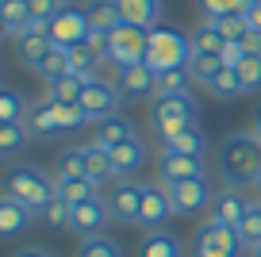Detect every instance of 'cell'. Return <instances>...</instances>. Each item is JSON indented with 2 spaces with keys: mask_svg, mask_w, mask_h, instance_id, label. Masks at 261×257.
Masks as SVG:
<instances>
[{
  "mask_svg": "<svg viewBox=\"0 0 261 257\" xmlns=\"http://www.w3.org/2000/svg\"><path fill=\"white\" fill-rule=\"evenodd\" d=\"M219 177L230 188L257 185L261 177V138L253 131H234L219 146Z\"/></svg>",
  "mask_w": 261,
  "mask_h": 257,
  "instance_id": "obj_1",
  "label": "cell"
},
{
  "mask_svg": "<svg viewBox=\"0 0 261 257\" xmlns=\"http://www.w3.org/2000/svg\"><path fill=\"white\" fill-rule=\"evenodd\" d=\"M4 196L27 203V208L39 215L50 200L58 196V181H50L42 169L23 165V161H8V173H4Z\"/></svg>",
  "mask_w": 261,
  "mask_h": 257,
  "instance_id": "obj_2",
  "label": "cell"
},
{
  "mask_svg": "<svg viewBox=\"0 0 261 257\" xmlns=\"http://www.w3.org/2000/svg\"><path fill=\"white\" fill-rule=\"evenodd\" d=\"M242 253H246V242L238 234V226L223 223L215 215H207L188 238V257H242Z\"/></svg>",
  "mask_w": 261,
  "mask_h": 257,
  "instance_id": "obj_3",
  "label": "cell"
},
{
  "mask_svg": "<svg viewBox=\"0 0 261 257\" xmlns=\"http://www.w3.org/2000/svg\"><path fill=\"white\" fill-rule=\"evenodd\" d=\"M188 58H192V39H188L185 31H177V27H169V23H154V27H150L146 65H150L154 73L188 65Z\"/></svg>",
  "mask_w": 261,
  "mask_h": 257,
  "instance_id": "obj_4",
  "label": "cell"
},
{
  "mask_svg": "<svg viewBox=\"0 0 261 257\" xmlns=\"http://www.w3.org/2000/svg\"><path fill=\"white\" fill-rule=\"evenodd\" d=\"M150 50V27H135V23H119L108 35V62L115 69L123 65H142Z\"/></svg>",
  "mask_w": 261,
  "mask_h": 257,
  "instance_id": "obj_5",
  "label": "cell"
},
{
  "mask_svg": "<svg viewBox=\"0 0 261 257\" xmlns=\"http://www.w3.org/2000/svg\"><path fill=\"white\" fill-rule=\"evenodd\" d=\"M196 119H200V104L188 92H180V96H158L154 108H150V123L158 127V135H173V131L188 127Z\"/></svg>",
  "mask_w": 261,
  "mask_h": 257,
  "instance_id": "obj_6",
  "label": "cell"
},
{
  "mask_svg": "<svg viewBox=\"0 0 261 257\" xmlns=\"http://www.w3.org/2000/svg\"><path fill=\"white\" fill-rule=\"evenodd\" d=\"M46 35H50V42H54V46H62V50L85 42V39L92 35L89 12L77 8V4H62V12H58V16L46 23Z\"/></svg>",
  "mask_w": 261,
  "mask_h": 257,
  "instance_id": "obj_7",
  "label": "cell"
},
{
  "mask_svg": "<svg viewBox=\"0 0 261 257\" xmlns=\"http://www.w3.org/2000/svg\"><path fill=\"white\" fill-rule=\"evenodd\" d=\"M169 200H173V211L177 215H204L207 208L215 203V188H212V177H188L180 185H169Z\"/></svg>",
  "mask_w": 261,
  "mask_h": 257,
  "instance_id": "obj_8",
  "label": "cell"
},
{
  "mask_svg": "<svg viewBox=\"0 0 261 257\" xmlns=\"http://www.w3.org/2000/svg\"><path fill=\"white\" fill-rule=\"evenodd\" d=\"M142 188L139 181L130 177H115V185L108 188V211H112V223H135L139 219V208H142Z\"/></svg>",
  "mask_w": 261,
  "mask_h": 257,
  "instance_id": "obj_9",
  "label": "cell"
},
{
  "mask_svg": "<svg viewBox=\"0 0 261 257\" xmlns=\"http://www.w3.org/2000/svg\"><path fill=\"white\" fill-rule=\"evenodd\" d=\"M77 104L85 108V115H89V123L104 119V115H115V108L123 104V92L115 89V81H100V77H89V85H85L81 100Z\"/></svg>",
  "mask_w": 261,
  "mask_h": 257,
  "instance_id": "obj_10",
  "label": "cell"
},
{
  "mask_svg": "<svg viewBox=\"0 0 261 257\" xmlns=\"http://www.w3.org/2000/svg\"><path fill=\"white\" fill-rule=\"evenodd\" d=\"M207 173V161L204 158H192V153H177V150H162L158 153V185H180L188 177H204Z\"/></svg>",
  "mask_w": 261,
  "mask_h": 257,
  "instance_id": "obj_11",
  "label": "cell"
},
{
  "mask_svg": "<svg viewBox=\"0 0 261 257\" xmlns=\"http://www.w3.org/2000/svg\"><path fill=\"white\" fill-rule=\"evenodd\" d=\"M112 223V211H108V200L104 196H92V200L69 208V226L77 238H92V234H104V226Z\"/></svg>",
  "mask_w": 261,
  "mask_h": 257,
  "instance_id": "obj_12",
  "label": "cell"
},
{
  "mask_svg": "<svg viewBox=\"0 0 261 257\" xmlns=\"http://www.w3.org/2000/svg\"><path fill=\"white\" fill-rule=\"evenodd\" d=\"M173 215H177V211H173L169 188H165V185H146V188H142V208H139L135 226H142V230H162Z\"/></svg>",
  "mask_w": 261,
  "mask_h": 257,
  "instance_id": "obj_13",
  "label": "cell"
},
{
  "mask_svg": "<svg viewBox=\"0 0 261 257\" xmlns=\"http://www.w3.org/2000/svg\"><path fill=\"white\" fill-rule=\"evenodd\" d=\"M12 50H16L19 65H31L35 69V65L54 50V42H50V35H46V23H31L27 31H19L16 39H12Z\"/></svg>",
  "mask_w": 261,
  "mask_h": 257,
  "instance_id": "obj_14",
  "label": "cell"
},
{
  "mask_svg": "<svg viewBox=\"0 0 261 257\" xmlns=\"http://www.w3.org/2000/svg\"><path fill=\"white\" fill-rule=\"evenodd\" d=\"M154 85H158V73L150 69L146 62L115 69V89L123 92V100H146V96H154Z\"/></svg>",
  "mask_w": 261,
  "mask_h": 257,
  "instance_id": "obj_15",
  "label": "cell"
},
{
  "mask_svg": "<svg viewBox=\"0 0 261 257\" xmlns=\"http://www.w3.org/2000/svg\"><path fill=\"white\" fill-rule=\"evenodd\" d=\"M185 242L177 238V234H169L162 226V230H146L139 238V246H135V257H185Z\"/></svg>",
  "mask_w": 261,
  "mask_h": 257,
  "instance_id": "obj_16",
  "label": "cell"
},
{
  "mask_svg": "<svg viewBox=\"0 0 261 257\" xmlns=\"http://www.w3.org/2000/svg\"><path fill=\"white\" fill-rule=\"evenodd\" d=\"M127 138H135V123L123 119L119 112H115V115H104V119L92 123V142L104 146V150H115V146L127 142Z\"/></svg>",
  "mask_w": 261,
  "mask_h": 257,
  "instance_id": "obj_17",
  "label": "cell"
},
{
  "mask_svg": "<svg viewBox=\"0 0 261 257\" xmlns=\"http://www.w3.org/2000/svg\"><path fill=\"white\" fill-rule=\"evenodd\" d=\"M35 219L39 215H35L27 203L12 200V196H0V234H4V238H19Z\"/></svg>",
  "mask_w": 261,
  "mask_h": 257,
  "instance_id": "obj_18",
  "label": "cell"
},
{
  "mask_svg": "<svg viewBox=\"0 0 261 257\" xmlns=\"http://www.w3.org/2000/svg\"><path fill=\"white\" fill-rule=\"evenodd\" d=\"M142 165H146V142H142L139 135L127 138V142H119V146L112 150V169H115V177H135Z\"/></svg>",
  "mask_w": 261,
  "mask_h": 257,
  "instance_id": "obj_19",
  "label": "cell"
},
{
  "mask_svg": "<svg viewBox=\"0 0 261 257\" xmlns=\"http://www.w3.org/2000/svg\"><path fill=\"white\" fill-rule=\"evenodd\" d=\"M162 150H177V153L204 158V153H207V138H204V131L196 127V123H188V127L173 131V135H162Z\"/></svg>",
  "mask_w": 261,
  "mask_h": 257,
  "instance_id": "obj_20",
  "label": "cell"
},
{
  "mask_svg": "<svg viewBox=\"0 0 261 257\" xmlns=\"http://www.w3.org/2000/svg\"><path fill=\"white\" fill-rule=\"evenodd\" d=\"M27 131H31V138H54L62 135V119H58L54 112V100H39V104L27 112Z\"/></svg>",
  "mask_w": 261,
  "mask_h": 257,
  "instance_id": "obj_21",
  "label": "cell"
},
{
  "mask_svg": "<svg viewBox=\"0 0 261 257\" xmlns=\"http://www.w3.org/2000/svg\"><path fill=\"white\" fill-rule=\"evenodd\" d=\"M115 4H119L123 23H135V27L162 23V0H115Z\"/></svg>",
  "mask_w": 261,
  "mask_h": 257,
  "instance_id": "obj_22",
  "label": "cell"
},
{
  "mask_svg": "<svg viewBox=\"0 0 261 257\" xmlns=\"http://www.w3.org/2000/svg\"><path fill=\"white\" fill-rule=\"evenodd\" d=\"M85 177H89L96 188H104L108 181L115 177V169H112V150H104V146H96V142L85 146Z\"/></svg>",
  "mask_w": 261,
  "mask_h": 257,
  "instance_id": "obj_23",
  "label": "cell"
},
{
  "mask_svg": "<svg viewBox=\"0 0 261 257\" xmlns=\"http://www.w3.org/2000/svg\"><path fill=\"white\" fill-rule=\"evenodd\" d=\"M246 208H250V200H246L238 188H223V192L215 196V203H212V215L223 219V223H230V226H238L246 219Z\"/></svg>",
  "mask_w": 261,
  "mask_h": 257,
  "instance_id": "obj_24",
  "label": "cell"
},
{
  "mask_svg": "<svg viewBox=\"0 0 261 257\" xmlns=\"http://www.w3.org/2000/svg\"><path fill=\"white\" fill-rule=\"evenodd\" d=\"M0 23H4V35H8V39H16L19 31H27V27L35 23L31 4H27V0H0Z\"/></svg>",
  "mask_w": 261,
  "mask_h": 257,
  "instance_id": "obj_25",
  "label": "cell"
},
{
  "mask_svg": "<svg viewBox=\"0 0 261 257\" xmlns=\"http://www.w3.org/2000/svg\"><path fill=\"white\" fill-rule=\"evenodd\" d=\"M85 12H89V23H92V31H104V35H112L115 27L123 23V16H119V4H115V0H89V4H85Z\"/></svg>",
  "mask_w": 261,
  "mask_h": 257,
  "instance_id": "obj_26",
  "label": "cell"
},
{
  "mask_svg": "<svg viewBox=\"0 0 261 257\" xmlns=\"http://www.w3.org/2000/svg\"><path fill=\"white\" fill-rule=\"evenodd\" d=\"M85 85H89V77L85 73H65V77L50 81L46 85V100H62V104H77L85 92Z\"/></svg>",
  "mask_w": 261,
  "mask_h": 257,
  "instance_id": "obj_27",
  "label": "cell"
},
{
  "mask_svg": "<svg viewBox=\"0 0 261 257\" xmlns=\"http://www.w3.org/2000/svg\"><path fill=\"white\" fill-rule=\"evenodd\" d=\"M27 142H31L27 123H0V158L4 161H16Z\"/></svg>",
  "mask_w": 261,
  "mask_h": 257,
  "instance_id": "obj_28",
  "label": "cell"
},
{
  "mask_svg": "<svg viewBox=\"0 0 261 257\" xmlns=\"http://www.w3.org/2000/svg\"><path fill=\"white\" fill-rule=\"evenodd\" d=\"M108 62L104 50H96L89 39L77 42V46H69V65H73V73H85V77H96V65Z\"/></svg>",
  "mask_w": 261,
  "mask_h": 257,
  "instance_id": "obj_29",
  "label": "cell"
},
{
  "mask_svg": "<svg viewBox=\"0 0 261 257\" xmlns=\"http://www.w3.org/2000/svg\"><path fill=\"white\" fill-rule=\"evenodd\" d=\"M54 181H58V196H62L69 208H77V203L96 196V185H92L89 177H54Z\"/></svg>",
  "mask_w": 261,
  "mask_h": 257,
  "instance_id": "obj_30",
  "label": "cell"
},
{
  "mask_svg": "<svg viewBox=\"0 0 261 257\" xmlns=\"http://www.w3.org/2000/svg\"><path fill=\"white\" fill-rule=\"evenodd\" d=\"M188 85H192V73H188V65L162 69V73H158V85H154V96H180V92H188Z\"/></svg>",
  "mask_w": 261,
  "mask_h": 257,
  "instance_id": "obj_31",
  "label": "cell"
},
{
  "mask_svg": "<svg viewBox=\"0 0 261 257\" xmlns=\"http://www.w3.org/2000/svg\"><path fill=\"white\" fill-rule=\"evenodd\" d=\"M35 73H39L42 81H58V77H65V73H73V65H69V50H62V46H54L46 58H42L39 65H35Z\"/></svg>",
  "mask_w": 261,
  "mask_h": 257,
  "instance_id": "obj_32",
  "label": "cell"
},
{
  "mask_svg": "<svg viewBox=\"0 0 261 257\" xmlns=\"http://www.w3.org/2000/svg\"><path fill=\"white\" fill-rule=\"evenodd\" d=\"M188 39H192V50H200V54H219V50L227 46V39L219 35V27H215L212 19H204Z\"/></svg>",
  "mask_w": 261,
  "mask_h": 257,
  "instance_id": "obj_33",
  "label": "cell"
},
{
  "mask_svg": "<svg viewBox=\"0 0 261 257\" xmlns=\"http://www.w3.org/2000/svg\"><path fill=\"white\" fill-rule=\"evenodd\" d=\"M219 69H223L219 54H200V50H192V58H188V73H192L196 85H212Z\"/></svg>",
  "mask_w": 261,
  "mask_h": 257,
  "instance_id": "obj_34",
  "label": "cell"
},
{
  "mask_svg": "<svg viewBox=\"0 0 261 257\" xmlns=\"http://www.w3.org/2000/svg\"><path fill=\"white\" fill-rule=\"evenodd\" d=\"M207 89L215 92L219 100H238L246 92V85H242V77H238V69H230V65H223L219 73H215V81L207 85Z\"/></svg>",
  "mask_w": 261,
  "mask_h": 257,
  "instance_id": "obj_35",
  "label": "cell"
},
{
  "mask_svg": "<svg viewBox=\"0 0 261 257\" xmlns=\"http://www.w3.org/2000/svg\"><path fill=\"white\" fill-rule=\"evenodd\" d=\"M77 257H123V246L108 234H92V238H81Z\"/></svg>",
  "mask_w": 261,
  "mask_h": 257,
  "instance_id": "obj_36",
  "label": "cell"
},
{
  "mask_svg": "<svg viewBox=\"0 0 261 257\" xmlns=\"http://www.w3.org/2000/svg\"><path fill=\"white\" fill-rule=\"evenodd\" d=\"M27 112L31 108L23 104V96L16 89H0V123H23Z\"/></svg>",
  "mask_w": 261,
  "mask_h": 257,
  "instance_id": "obj_37",
  "label": "cell"
},
{
  "mask_svg": "<svg viewBox=\"0 0 261 257\" xmlns=\"http://www.w3.org/2000/svg\"><path fill=\"white\" fill-rule=\"evenodd\" d=\"M238 234H242L246 249L261 246V200H250V208H246V219L238 223Z\"/></svg>",
  "mask_w": 261,
  "mask_h": 257,
  "instance_id": "obj_38",
  "label": "cell"
},
{
  "mask_svg": "<svg viewBox=\"0 0 261 257\" xmlns=\"http://www.w3.org/2000/svg\"><path fill=\"white\" fill-rule=\"evenodd\" d=\"M54 177H85V146H69L58 153Z\"/></svg>",
  "mask_w": 261,
  "mask_h": 257,
  "instance_id": "obj_39",
  "label": "cell"
},
{
  "mask_svg": "<svg viewBox=\"0 0 261 257\" xmlns=\"http://www.w3.org/2000/svg\"><path fill=\"white\" fill-rule=\"evenodd\" d=\"M253 0H200V8H204V19H219V16H238L246 12Z\"/></svg>",
  "mask_w": 261,
  "mask_h": 257,
  "instance_id": "obj_40",
  "label": "cell"
},
{
  "mask_svg": "<svg viewBox=\"0 0 261 257\" xmlns=\"http://www.w3.org/2000/svg\"><path fill=\"white\" fill-rule=\"evenodd\" d=\"M39 219H42L46 226H54V230H58V226H69V203H65L62 196H54V200L39 211Z\"/></svg>",
  "mask_w": 261,
  "mask_h": 257,
  "instance_id": "obj_41",
  "label": "cell"
},
{
  "mask_svg": "<svg viewBox=\"0 0 261 257\" xmlns=\"http://www.w3.org/2000/svg\"><path fill=\"white\" fill-rule=\"evenodd\" d=\"M238 77H242L246 92H261V54H246V62L238 65Z\"/></svg>",
  "mask_w": 261,
  "mask_h": 257,
  "instance_id": "obj_42",
  "label": "cell"
},
{
  "mask_svg": "<svg viewBox=\"0 0 261 257\" xmlns=\"http://www.w3.org/2000/svg\"><path fill=\"white\" fill-rule=\"evenodd\" d=\"M215 27H219V35L223 39H242L246 31H250V23H246V12H238V16H219V19H212Z\"/></svg>",
  "mask_w": 261,
  "mask_h": 257,
  "instance_id": "obj_43",
  "label": "cell"
},
{
  "mask_svg": "<svg viewBox=\"0 0 261 257\" xmlns=\"http://www.w3.org/2000/svg\"><path fill=\"white\" fill-rule=\"evenodd\" d=\"M31 4V16H35V23H50V19L62 12V4L65 0H27Z\"/></svg>",
  "mask_w": 261,
  "mask_h": 257,
  "instance_id": "obj_44",
  "label": "cell"
},
{
  "mask_svg": "<svg viewBox=\"0 0 261 257\" xmlns=\"http://www.w3.org/2000/svg\"><path fill=\"white\" fill-rule=\"evenodd\" d=\"M219 62H223V65H230V69H238V65L246 62V46H242V39H230L227 46L219 50Z\"/></svg>",
  "mask_w": 261,
  "mask_h": 257,
  "instance_id": "obj_45",
  "label": "cell"
},
{
  "mask_svg": "<svg viewBox=\"0 0 261 257\" xmlns=\"http://www.w3.org/2000/svg\"><path fill=\"white\" fill-rule=\"evenodd\" d=\"M242 46H246V54H261V31L250 27V31L242 35Z\"/></svg>",
  "mask_w": 261,
  "mask_h": 257,
  "instance_id": "obj_46",
  "label": "cell"
},
{
  "mask_svg": "<svg viewBox=\"0 0 261 257\" xmlns=\"http://www.w3.org/2000/svg\"><path fill=\"white\" fill-rule=\"evenodd\" d=\"M246 23H250L253 31H261V0H253L250 8H246Z\"/></svg>",
  "mask_w": 261,
  "mask_h": 257,
  "instance_id": "obj_47",
  "label": "cell"
},
{
  "mask_svg": "<svg viewBox=\"0 0 261 257\" xmlns=\"http://www.w3.org/2000/svg\"><path fill=\"white\" fill-rule=\"evenodd\" d=\"M12 257H54L46 246H23V249H16Z\"/></svg>",
  "mask_w": 261,
  "mask_h": 257,
  "instance_id": "obj_48",
  "label": "cell"
},
{
  "mask_svg": "<svg viewBox=\"0 0 261 257\" xmlns=\"http://www.w3.org/2000/svg\"><path fill=\"white\" fill-rule=\"evenodd\" d=\"M250 131H253V135L261 138V100L253 104V115H250Z\"/></svg>",
  "mask_w": 261,
  "mask_h": 257,
  "instance_id": "obj_49",
  "label": "cell"
},
{
  "mask_svg": "<svg viewBox=\"0 0 261 257\" xmlns=\"http://www.w3.org/2000/svg\"><path fill=\"white\" fill-rule=\"evenodd\" d=\"M246 257H261V246H253V249H246Z\"/></svg>",
  "mask_w": 261,
  "mask_h": 257,
  "instance_id": "obj_50",
  "label": "cell"
},
{
  "mask_svg": "<svg viewBox=\"0 0 261 257\" xmlns=\"http://www.w3.org/2000/svg\"><path fill=\"white\" fill-rule=\"evenodd\" d=\"M253 188H257V192H261V177H257V185H253Z\"/></svg>",
  "mask_w": 261,
  "mask_h": 257,
  "instance_id": "obj_51",
  "label": "cell"
}]
</instances>
